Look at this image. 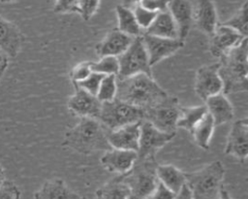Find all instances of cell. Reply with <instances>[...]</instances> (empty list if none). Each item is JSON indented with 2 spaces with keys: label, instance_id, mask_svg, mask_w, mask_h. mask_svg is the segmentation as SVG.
Returning <instances> with one entry per match:
<instances>
[{
  "label": "cell",
  "instance_id": "obj_1",
  "mask_svg": "<svg viewBox=\"0 0 248 199\" xmlns=\"http://www.w3.org/2000/svg\"><path fill=\"white\" fill-rule=\"evenodd\" d=\"M168 95L150 75L138 74L117 78L116 98L143 110L156 105Z\"/></svg>",
  "mask_w": 248,
  "mask_h": 199
},
{
  "label": "cell",
  "instance_id": "obj_2",
  "mask_svg": "<svg viewBox=\"0 0 248 199\" xmlns=\"http://www.w3.org/2000/svg\"><path fill=\"white\" fill-rule=\"evenodd\" d=\"M219 59L223 93L248 91V39H242Z\"/></svg>",
  "mask_w": 248,
  "mask_h": 199
},
{
  "label": "cell",
  "instance_id": "obj_3",
  "mask_svg": "<svg viewBox=\"0 0 248 199\" xmlns=\"http://www.w3.org/2000/svg\"><path fill=\"white\" fill-rule=\"evenodd\" d=\"M63 146L86 155L111 149L107 139V129L98 119L90 117H80L78 122L65 133Z\"/></svg>",
  "mask_w": 248,
  "mask_h": 199
},
{
  "label": "cell",
  "instance_id": "obj_4",
  "mask_svg": "<svg viewBox=\"0 0 248 199\" xmlns=\"http://www.w3.org/2000/svg\"><path fill=\"white\" fill-rule=\"evenodd\" d=\"M185 176L192 199L220 198L225 176V168L221 161H213L198 171L185 173Z\"/></svg>",
  "mask_w": 248,
  "mask_h": 199
},
{
  "label": "cell",
  "instance_id": "obj_5",
  "mask_svg": "<svg viewBox=\"0 0 248 199\" xmlns=\"http://www.w3.org/2000/svg\"><path fill=\"white\" fill-rule=\"evenodd\" d=\"M157 165L155 158H138L130 171L119 175L130 189V199H145L155 189Z\"/></svg>",
  "mask_w": 248,
  "mask_h": 199
},
{
  "label": "cell",
  "instance_id": "obj_6",
  "mask_svg": "<svg viewBox=\"0 0 248 199\" xmlns=\"http://www.w3.org/2000/svg\"><path fill=\"white\" fill-rule=\"evenodd\" d=\"M143 118V109L114 98L111 101L102 103L98 120L107 130H115L122 126L141 121Z\"/></svg>",
  "mask_w": 248,
  "mask_h": 199
},
{
  "label": "cell",
  "instance_id": "obj_7",
  "mask_svg": "<svg viewBox=\"0 0 248 199\" xmlns=\"http://www.w3.org/2000/svg\"><path fill=\"white\" fill-rule=\"evenodd\" d=\"M180 108L177 98L169 94L156 105L144 110L143 119L163 132L175 133L180 116Z\"/></svg>",
  "mask_w": 248,
  "mask_h": 199
},
{
  "label": "cell",
  "instance_id": "obj_8",
  "mask_svg": "<svg viewBox=\"0 0 248 199\" xmlns=\"http://www.w3.org/2000/svg\"><path fill=\"white\" fill-rule=\"evenodd\" d=\"M119 73L117 78H126L138 74L152 76L147 51L141 36L134 38L129 48L118 56Z\"/></svg>",
  "mask_w": 248,
  "mask_h": 199
},
{
  "label": "cell",
  "instance_id": "obj_9",
  "mask_svg": "<svg viewBox=\"0 0 248 199\" xmlns=\"http://www.w3.org/2000/svg\"><path fill=\"white\" fill-rule=\"evenodd\" d=\"M175 137V133L163 132L156 128L147 120H141L140 133L139 139L138 158L151 159L155 158L158 150L165 147Z\"/></svg>",
  "mask_w": 248,
  "mask_h": 199
},
{
  "label": "cell",
  "instance_id": "obj_10",
  "mask_svg": "<svg viewBox=\"0 0 248 199\" xmlns=\"http://www.w3.org/2000/svg\"><path fill=\"white\" fill-rule=\"evenodd\" d=\"M223 81L219 74V63L201 66L196 73L195 91L205 101L210 96L223 92Z\"/></svg>",
  "mask_w": 248,
  "mask_h": 199
},
{
  "label": "cell",
  "instance_id": "obj_11",
  "mask_svg": "<svg viewBox=\"0 0 248 199\" xmlns=\"http://www.w3.org/2000/svg\"><path fill=\"white\" fill-rule=\"evenodd\" d=\"M141 39L147 51L151 67L163 59L171 56L184 46V42L178 38H163L143 33Z\"/></svg>",
  "mask_w": 248,
  "mask_h": 199
},
{
  "label": "cell",
  "instance_id": "obj_12",
  "mask_svg": "<svg viewBox=\"0 0 248 199\" xmlns=\"http://www.w3.org/2000/svg\"><path fill=\"white\" fill-rule=\"evenodd\" d=\"M75 92L70 96L67 107L68 110L78 117H90V118H99L102 102L97 98L96 95H93L82 88L75 85Z\"/></svg>",
  "mask_w": 248,
  "mask_h": 199
},
{
  "label": "cell",
  "instance_id": "obj_13",
  "mask_svg": "<svg viewBox=\"0 0 248 199\" xmlns=\"http://www.w3.org/2000/svg\"><path fill=\"white\" fill-rule=\"evenodd\" d=\"M24 37L18 27L0 16V52L15 58L21 50Z\"/></svg>",
  "mask_w": 248,
  "mask_h": 199
},
{
  "label": "cell",
  "instance_id": "obj_14",
  "mask_svg": "<svg viewBox=\"0 0 248 199\" xmlns=\"http://www.w3.org/2000/svg\"><path fill=\"white\" fill-rule=\"evenodd\" d=\"M137 159L138 153L135 150L111 148L105 151L100 161L107 171L117 175H123L131 170Z\"/></svg>",
  "mask_w": 248,
  "mask_h": 199
},
{
  "label": "cell",
  "instance_id": "obj_15",
  "mask_svg": "<svg viewBox=\"0 0 248 199\" xmlns=\"http://www.w3.org/2000/svg\"><path fill=\"white\" fill-rule=\"evenodd\" d=\"M140 122L131 123L115 130H107V139L113 149L138 151Z\"/></svg>",
  "mask_w": 248,
  "mask_h": 199
},
{
  "label": "cell",
  "instance_id": "obj_16",
  "mask_svg": "<svg viewBox=\"0 0 248 199\" xmlns=\"http://www.w3.org/2000/svg\"><path fill=\"white\" fill-rule=\"evenodd\" d=\"M168 11L177 27L178 39L184 42L194 25L193 3L190 0H170Z\"/></svg>",
  "mask_w": 248,
  "mask_h": 199
},
{
  "label": "cell",
  "instance_id": "obj_17",
  "mask_svg": "<svg viewBox=\"0 0 248 199\" xmlns=\"http://www.w3.org/2000/svg\"><path fill=\"white\" fill-rule=\"evenodd\" d=\"M134 38L123 33L117 28L108 31L96 45V53L102 56H116L122 54L132 44Z\"/></svg>",
  "mask_w": 248,
  "mask_h": 199
},
{
  "label": "cell",
  "instance_id": "obj_18",
  "mask_svg": "<svg viewBox=\"0 0 248 199\" xmlns=\"http://www.w3.org/2000/svg\"><path fill=\"white\" fill-rule=\"evenodd\" d=\"M194 24L210 37L218 26L217 12L212 0H196L193 4Z\"/></svg>",
  "mask_w": 248,
  "mask_h": 199
},
{
  "label": "cell",
  "instance_id": "obj_19",
  "mask_svg": "<svg viewBox=\"0 0 248 199\" xmlns=\"http://www.w3.org/2000/svg\"><path fill=\"white\" fill-rule=\"evenodd\" d=\"M242 39L244 38L234 29L221 23L209 37V51L212 56L220 58Z\"/></svg>",
  "mask_w": 248,
  "mask_h": 199
},
{
  "label": "cell",
  "instance_id": "obj_20",
  "mask_svg": "<svg viewBox=\"0 0 248 199\" xmlns=\"http://www.w3.org/2000/svg\"><path fill=\"white\" fill-rule=\"evenodd\" d=\"M225 153L230 154L239 161L248 157V128L239 120L232 123L227 138Z\"/></svg>",
  "mask_w": 248,
  "mask_h": 199
},
{
  "label": "cell",
  "instance_id": "obj_21",
  "mask_svg": "<svg viewBox=\"0 0 248 199\" xmlns=\"http://www.w3.org/2000/svg\"><path fill=\"white\" fill-rule=\"evenodd\" d=\"M204 102L207 112L212 116L216 126L232 120L234 116L233 107L223 92L210 96Z\"/></svg>",
  "mask_w": 248,
  "mask_h": 199
},
{
  "label": "cell",
  "instance_id": "obj_22",
  "mask_svg": "<svg viewBox=\"0 0 248 199\" xmlns=\"http://www.w3.org/2000/svg\"><path fill=\"white\" fill-rule=\"evenodd\" d=\"M77 192L72 190L61 179H52L45 182L34 193V199H80Z\"/></svg>",
  "mask_w": 248,
  "mask_h": 199
},
{
  "label": "cell",
  "instance_id": "obj_23",
  "mask_svg": "<svg viewBox=\"0 0 248 199\" xmlns=\"http://www.w3.org/2000/svg\"><path fill=\"white\" fill-rule=\"evenodd\" d=\"M156 175L158 181L174 194H177L186 184L185 172L171 164H158Z\"/></svg>",
  "mask_w": 248,
  "mask_h": 199
},
{
  "label": "cell",
  "instance_id": "obj_24",
  "mask_svg": "<svg viewBox=\"0 0 248 199\" xmlns=\"http://www.w3.org/2000/svg\"><path fill=\"white\" fill-rule=\"evenodd\" d=\"M143 33L163 38H178L177 27L168 10L158 13L153 22Z\"/></svg>",
  "mask_w": 248,
  "mask_h": 199
},
{
  "label": "cell",
  "instance_id": "obj_25",
  "mask_svg": "<svg viewBox=\"0 0 248 199\" xmlns=\"http://www.w3.org/2000/svg\"><path fill=\"white\" fill-rule=\"evenodd\" d=\"M116 17H117V29L123 33L136 38L143 34V30L140 27L133 10L122 5H117L115 8Z\"/></svg>",
  "mask_w": 248,
  "mask_h": 199
},
{
  "label": "cell",
  "instance_id": "obj_26",
  "mask_svg": "<svg viewBox=\"0 0 248 199\" xmlns=\"http://www.w3.org/2000/svg\"><path fill=\"white\" fill-rule=\"evenodd\" d=\"M97 199H130V189L118 175L96 190Z\"/></svg>",
  "mask_w": 248,
  "mask_h": 199
},
{
  "label": "cell",
  "instance_id": "obj_27",
  "mask_svg": "<svg viewBox=\"0 0 248 199\" xmlns=\"http://www.w3.org/2000/svg\"><path fill=\"white\" fill-rule=\"evenodd\" d=\"M215 123L212 116L207 113L194 127L192 135L198 147L202 149H208L212 135L214 133Z\"/></svg>",
  "mask_w": 248,
  "mask_h": 199
},
{
  "label": "cell",
  "instance_id": "obj_28",
  "mask_svg": "<svg viewBox=\"0 0 248 199\" xmlns=\"http://www.w3.org/2000/svg\"><path fill=\"white\" fill-rule=\"evenodd\" d=\"M205 105L194 107H181L180 116L177 121V128H183L190 133L197 125V123L207 114Z\"/></svg>",
  "mask_w": 248,
  "mask_h": 199
},
{
  "label": "cell",
  "instance_id": "obj_29",
  "mask_svg": "<svg viewBox=\"0 0 248 199\" xmlns=\"http://www.w3.org/2000/svg\"><path fill=\"white\" fill-rule=\"evenodd\" d=\"M223 24L232 27L243 38L248 39V6L244 4L235 15L224 21Z\"/></svg>",
  "mask_w": 248,
  "mask_h": 199
},
{
  "label": "cell",
  "instance_id": "obj_30",
  "mask_svg": "<svg viewBox=\"0 0 248 199\" xmlns=\"http://www.w3.org/2000/svg\"><path fill=\"white\" fill-rule=\"evenodd\" d=\"M117 94V76L107 75L104 76L98 92L96 94L97 98L102 102H108L116 98Z\"/></svg>",
  "mask_w": 248,
  "mask_h": 199
},
{
  "label": "cell",
  "instance_id": "obj_31",
  "mask_svg": "<svg viewBox=\"0 0 248 199\" xmlns=\"http://www.w3.org/2000/svg\"><path fill=\"white\" fill-rule=\"evenodd\" d=\"M92 71L104 76L115 75L119 73V61L116 56H102L98 61H92Z\"/></svg>",
  "mask_w": 248,
  "mask_h": 199
},
{
  "label": "cell",
  "instance_id": "obj_32",
  "mask_svg": "<svg viewBox=\"0 0 248 199\" xmlns=\"http://www.w3.org/2000/svg\"><path fill=\"white\" fill-rule=\"evenodd\" d=\"M132 10L137 19V22L139 23L140 27L143 30V32L150 26V24L153 22L154 18L158 14L156 12H153L144 8L140 4L136 5Z\"/></svg>",
  "mask_w": 248,
  "mask_h": 199
},
{
  "label": "cell",
  "instance_id": "obj_33",
  "mask_svg": "<svg viewBox=\"0 0 248 199\" xmlns=\"http://www.w3.org/2000/svg\"><path fill=\"white\" fill-rule=\"evenodd\" d=\"M104 78V75L97 73V72H92L86 79H84L83 81L78 83H73L75 85H78V87L82 88L83 90L96 95L98 92V89L100 87L101 82Z\"/></svg>",
  "mask_w": 248,
  "mask_h": 199
},
{
  "label": "cell",
  "instance_id": "obj_34",
  "mask_svg": "<svg viewBox=\"0 0 248 199\" xmlns=\"http://www.w3.org/2000/svg\"><path fill=\"white\" fill-rule=\"evenodd\" d=\"M92 61H82L73 67L70 72V79L73 83H78L86 79L92 71Z\"/></svg>",
  "mask_w": 248,
  "mask_h": 199
},
{
  "label": "cell",
  "instance_id": "obj_35",
  "mask_svg": "<svg viewBox=\"0 0 248 199\" xmlns=\"http://www.w3.org/2000/svg\"><path fill=\"white\" fill-rule=\"evenodd\" d=\"M101 0H79L78 14L84 20H89L98 11Z\"/></svg>",
  "mask_w": 248,
  "mask_h": 199
},
{
  "label": "cell",
  "instance_id": "obj_36",
  "mask_svg": "<svg viewBox=\"0 0 248 199\" xmlns=\"http://www.w3.org/2000/svg\"><path fill=\"white\" fill-rule=\"evenodd\" d=\"M20 195V189L14 182L6 180L0 184V199H19Z\"/></svg>",
  "mask_w": 248,
  "mask_h": 199
},
{
  "label": "cell",
  "instance_id": "obj_37",
  "mask_svg": "<svg viewBox=\"0 0 248 199\" xmlns=\"http://www.w3.org/2000/svg\"><path fill=\"white\" fill-rule=\"evenodd\" d=\"M78 3L79 0H55L53 11L57 14H78Z\"/></svg>",
  "mask_w": 248,
  "mask_h": 199
},
{
  "label": "cell",
  "instance_id": "obj_38",
  "mask_svg": "<svg viewBox=\"0 0 248 199\" xmlns=\"http://www.w3.org/2000/svg\"><path fill=\"white\" fill-rule=\"evenodd\" d=\"M175 194L168 189L159 181L155 189L145 199H173Z\"/></svg>",
  "mask_w": 248,
  "mask_h": 199
},
{
  "label": "cell",
  "instance_id": "obj_39",
  "mask_svg": "<svg viewBox=\"0 0 248 199\" xmlns=\"http://www.w3.org/2000/svg\"><path fill=\"white\" fill-rule=\"evenodd\" d=\"M170 1V0H141L140 4L150 11L160 13L168 10Z\"/></svg>",
  "mask_w": 248,
  "mask_h": 199
},
{
  "label": "cell",
  "instance_id": "obj_40",
  "mask_svg": "<svg viewBox=\"0 0 248 199\" xmlns=\"http://www.w3.org/2000/svg\"><path fill=\"white\" fill-rule=\"evenodd\" d=\"M173 199H192V195H191L190 189L187 186V184H185L181 188V190L177 194H175Z\"/></svg>",
  "mask_w": 248,
  "mask_h": 199
},
{
  "label": "cell",
  "instance_id": "obj_41",
  "mask_svg": "<svg viewBox=\"0 0 248 199\" xmlns=\"http://www.w3.org/2000/svg\"><path fill=\"white\" fill-rule=\"evenodd\" d=\"M141 0H121V4L122 6L124 7H127V8H130V9H133L136 5L140 4Z\"/></svg>",
  "mask_w": 248,
  "mask_h": 199
},
{
  "label": "cell",
  "instance_id": "obj_42",
  "mask_svg": "<svg viewBox=\"0 0 248 199\" xmlns=\"http://www.w3.org/2000/svg\"><path fill=\"white\" fill-rule=\"evenodd\" d=\"M7 67H8V61H7V60L0 62V80H1V78H2V76H3V74H4V72H5V70L7 69Z\"/></svg>",
  "mask_w": 248,
  "mask_h": 199
},
{
  "label": "cell",
  "instance_id": "obj_43",
  "mask_svg": "<svg viewBox=\"0 0 248 199\" xmlns=\"http://www.w3.org/2000/svg\"><path fill=\"white\" fill-rule=\"evenodd\" d=\"M219 199H232V198L231 197L230 193L224 188V189L222 190V193H221V196H220Z\"/></svg>",
  "mask_w": 248,
  "mask_h": 199
},
{
  "label": "cell",
  "instance_id": "obj_44",
  "mask_svg": "<svg viewBox=\"0 0 248 199\" xmlns=\"http://www.w3.org/2000/svg\"><path fill=\"white\" fill-rule=\"evenodd\" d=\"M6 181V177H5V171L3 169V167L0 164V184H2L4 182Z\"/></svg>",
  "mask_w": 248,
  "mask_h": 199
},
{
  "label": "cell",
  "instance_id": "obj_45",
  "mask_svg": "<svg viewBox=\"0 0 248 199\" xmlns=\"http://www.w3.org/2000/svg\"><path fill=\"white\" fill-rule=\"evenodd\" d=\"M18 0H0V3H3V4H8V3H15Z\"/></svg>",
  "mask_w": 248,
  "mask_h": 199
},
{
  "label": "cell",
  "instance_id": "obj_46",
  "mask_svg": "<svg viewBox=\"0 0 248 199\" xmlns=\"http://www.w3.org/2000/svg\"><path fill=\"white\" fill-rule=\"evenodd\" d=\"M240 121L248 128V116H247V117H244V118H241Z\"/></svg>",
  "mask_w": 248,
  "mask_h": 199
},
{
  "label": "cell",
  "instance_id": "obj_47",
  "mask_svg": "<svg viewBox=\"0 0 248 199\" xmlns=\"http://www.w3.org/2000/svg\"><path fill=\"white\" fill-rule=\"evenodd\" d=\"M5 60H7V58L0 52V62H2V61H5Z\"/></svg>",
  "mask_w": 248,
  "mask_h": 199
},
{
  "label": "cell",
  "instance_id": "obj_48",
  "mask_svg": "<svg viewBox=\"0 0 248 199\" xmlns=\"http://www.w3.org/2000/svg\"><path fill=\"white\" fill-rule=\"evenodd\" d=\"M244 4H246V5H247V6H248V0H246V2H245V3H244Z\"/></svg>",
  "mask_w": 248,
  "mask_h": 199
},
{
  "label": "cell",
  "instance_id": "obj_49",
  "mask_svg": "<svg viewBox=\"0 0 248 199\" xmlns=\"http://www.w3.org/2000/svg\"><path fill=\"white\" fill-rule=\"evenodd\" d=\"M80 199H86V198H84V197H81V198H80Z\"/></svg>",
  "mask_w": 248,
  "mask_h": 199
}]
</instances>
